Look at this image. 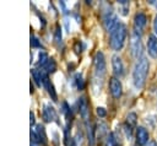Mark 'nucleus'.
<instances>
[{"mask_svg":"<svg viewBox=\"0 0 157 146\" xmlns=\"http://www.w3.org/2000/svg\"><path fill=\"white\" fill-rule=\"evenodd\" d=\"M148 139H150L148 131L144 126L136 128V142H137V145H140V146L146 145L148 142Z\"/></svg>","mask_w":157,"mask_h":146,"instance_id":"obj_12","label":"nucleus"},{"mask_svg":"<svg viewBox=\"0 0 157 146\" xmlns=\"http://www.w3.org/2000/svg\"><path fill=\"white\" fill-rule=\"evenodd\" d=\"M96 113H97V115H98L99 118H104V117L107 115V110H105L103 107H97V108H96Z\"/></svg>","mask_w":157,"mask_h":146,"instance_id":"obj_23","label":"nucleus"},{"mask_svg":"<svg viewBox=\"0 0 157 146\" xmlns=\"http://www.w3.org/2000/svg\"><path fill=\"white\" fill-rule=\"evenodd\" d=\"M153 29H155V32H156V34H157V15H156L155 21H153Z\"/></svg>","mask_w":157,"mask_h":146,"instance_id":"obj_26","label":"nucleus"},{"mask_svg":"<svg viewBox=\"0 0 157 146\" xmlns=\"http://www.w3.org/2000/svg\"><path fill=\"white\" fill-rule=\"evenodd\" d=\"M148 69H150V64L148 60L145 56H141L140 59H137L134 70H132V81L136 88H142L146 79H147V74H148Z\"/></svg>","mask_w":157,"mask_h":146,"instance_id":"obj_1","label":"nucleus"},{"mask_svg":"<svg viewBox=\"0 0 157 146\" xmlns=\"http://www.w3.org/2000/svg\"><path fill=\"white\" fill-rule=\"evenodd\" d=\"M54 39H55V42H56V43H61V32H60V27H56Z\"/></svg>","mask_w":157,"mask_h":146,"instance_id":"obj_24","label":"nucleus"},{"mask_svg":"<svg viewBox=\"0 0 157 146\" xmlns=\"http://www.w3.org/2000/svg\"><path fill=\"white\" fill-rule=\"evenodd\" d=\"M120 25V22L118 21V17L115 16V13L112 10H107L105 12H103V26L105 28V31L110 34L118 26Z\"/></svg>","mask_w":157,"mask_h":146,"instance_id":"obj_5","label":"nucleus"},{"mask_svg":"<svg viewBox=\"0 0 157 146\" xmlns=\"http://www.w3.org/2000/svg\"><path fill=\"white\" fill-rule=\"evenodd\" d=\"M136 123H137V115L135 113H129L128 117H126V123L124 125L125 131H126V135L129 137H131V135H132V128L136 126Z\"/></svg>","mask_w":157,"mask_h":146,"instance_id":"obj_10","label":"nucleus"},{"mask_svg":"<svg viewBox=\"0 0 157 146\" xmlns=\"http://www.w3.org/2000/svg\"><path fill=\"white\" fill-rule=\"evenodd\" d=\"M42 117L44 119V121H53L56 119V112L55 108L53 106H50L49 103L44 104L43 107V112H42Z\"/></svg>","mask_w":157,"mask_h":146,"instance_id":"obj_11","label":"nucleus"},{"mask_svg":"<svg viewBox=\"0 0 157 146\" xmlns=\"http://www.w3.org/2000/svg\"><path fill=\"white\" fill-rule=\"evenodd\" d=\"M29 118H31V125H33L34 124V114L32 112L29 113Z\"/></svg>","mask_w":157,"mask_h":146,"instance_id":"obj_27","label":"nucleus"},{"mask_svg":"<svg viewBox=\"0 0 157 146\" xmlns=\"http://www.w3.org/2000/svg\"><path fill=\"white\" fill-rule=\"evenodd\" d=\"M147 53L151 58L156 59L157 58V37L151 34L148 36L147 39Z\"/></svg>","mask_w":157,"mask_h":146,"instance_id":"obj_14","label":"nucleus"},{"mask_svg":"<svg viewBox=\"0 0 157 146\" xmlns=\"http://www.w3.org/2000/svg\"><path fill=\"white\" fill-rule=\"evenodd\" d=\"M109 92L114 98H119L121 96L123 92V87H121V82L119 81V79L117 77H112L109 80Z\"/></svg>","mask_w":157,"mask_h":146,"instance_id":"obj_8","label":"nucleus"},{"mask_svg":"<svg viewBox=\"0 0 157 146\" xmlns=\"http://www.w3.org/2000/svg\"><path fill=\"white\" fill-rule=\"evenodd\" d=\"M44 75H45V72H43L42 70H38V69H33V70H32L33 80H34V82H36L38 86H43V79H44Z\"/></svg>","mask_w":157,"mask_h":146,"instance_id":"obj_16","label":"nucleus"},{"mask_svg":"<svg viewBox=\"0 0 157 146\" xmlns=\"http://www.w3.org/2000/svg\"><path fill=\"white\" fill-rule=\"evenodd\" d=\"M44 69L48 71V72H54L55 71V69H56V64H55V61H54V59H49V61L47 63V65L44 66Z\"/></svg>","mask_w":157,"mask_h":146,"instance_id":"obj_21","label":"nucleus"},{"mask_svg":"<svg viewBox=\"0 0 157 146\" xmlns=\"http://www.w3.org/2000/svg\"><path fill=\"white\" fill-rule=\"evenodd\" d=\"M45 145H47V136H45L44 126L42 124H38L31 131V146H45Z\"/></svg>","mask_w":157,"mask_h":146,"instance_id":"obj_4","label":"nucleus"},{"mask_svg":"<svg viewBox=\"0 0 157 146\" xmlns=\"http://www.w3.org/2000/svg\"><path fill=\"white\" fill-rule=\"evenodd\" d=\"M75 83H76V87H77L78 90H83V87H85V81H83L81 74H76V75H75Z\"/></svg>","mask_w":157,"mask_h":146,"instance_id":"obj_20","label":"nucleus"},{"mask_svg":"<svg viewBox=\"0 0 157 146\" xmlns=\"http://www.w3.org/2000/svg\"><path fill=\"white\" fill-rule=\"evenodd\" d=\"M146 146H157V144H156L153 140H151V141H148V144H147Z\"/></svg>","mask_w":157,"mask_h":146,"instance_id":"obj_28","label":"nucleus"},{"mask_svg":"<svg viewBox=\"0 0 157 146\" xmlns=\"http://www.w3.org/2000/svg\"><path fill=\"white\" fill-rule=\"evenodd\" d=\"M75 52H76V53H81V52H82V43H81V42H76Z\"/></svg>","mask_w":157,"mask_h":146,"instance_id":"obj_25","label":"nucleus"},{"mask_svg":"<svg viewBox=\"0 0 157 146\" xmlns=\"http://www.w3.org/2000/svg\"><path fill=\"white\" fill-rule=\"evenodd\" d=\"M93 67H94V80L96 81H103V77L105 75V59L102 52H97L93 60Z\"/></svg>","mask_w":157,"mask_h":146,"instance_id":"obj_3","label":"nucleus"},{"mask_svg":"<svg viewBox=\"0 0 157 146\" xmlns=\"http://www.w3.org/2000/svg\"><path fill=\"white\" fill-rule=\"evenodd\" d=\"M70 146H76V142H75V140H74V139L70 141Z\"/></svg>","mask_w":157,"mask_h":146,"instance_id":"obj_29","label":"nucleus"},{"mask_svg":"<svg viewBox=\"0 0 157 146\" xmlns=\"http://www.w3.org/2000/svg\"><path fill=\"white\" fill-rule=\"evenodd\" d=\"M107 146H120V144H119L118 139L115 137L114 133H110L108 135V137H107Z\"/></svg>","mask_w":157,"mask_h":146,"instance_id":"obj_19","label":"nucleus"},{"mask_svg":"<svg viewBox=\"0 0 157 146\" xmlns=\"http://www.w3.org/2000/svg\"><path fill=\"white\" fill-rule=\"evenodd\" d=\"M31 47L32 48H43L40 40L36 36H31Z\"/></svg>","mask_w":157,"mask_h":146,"instance_id":"obj_22","label":"nucleus"},{"mask_svg":"<svg viewBox=\"0 0 157 146\" xmlns=\"http://www.w3.org/2000/svg\"><path fill=\"white\" fill-rule=\"evenodd\" d=\"M146 23H147V17L144 12H139L135 15L134 17V32L136 34H140L144 32V28L146 27Z\"/></svg>","mask_w":157,"mask_h":146,"instance_id":"obj_7","label":"nucleus"},{"mask_svg":"<svg viewBox=\"0 0 157 146\" xmlns=\"http://www.w3.org/2000/svg\"><path fill=\"white\" fill-rule=\"evenodd\" d=\"M49 59L50 58L48 56V54L45 52H39V55H38V65L40 67H44L47 65V63L49 61Z\"/></svg>","mask_w":157,"mask_h":146,"instance_id":"obj_18","label":"nucleus"},{"mask_svg":"<svg viewBox=\"0 0 157 146\" xmlns=\"http://www.w3.org/2000/svg\"><path fill=\"white\" fill-rule=\"evenodd\" d=\"M87 129V141H88V146H94L96 144V136H94V129L91 124H87L86 126Z\"/></svg>","mask_w":157,"mask_h":146,"instance_id":"obj_17","label":"nucleus"},{"mask_svg":"<svg viewBox=\"0 0 157 146\" xmlns=\"http://www.w3.org/2000/svg\"><path fill=\"white\" fill-rule=\"evenodd\" d=\"M43 87H44V88L47 90V92L50 94V97L53 98V101H56V92H55L54 86H53V83L50 82V80H49V77H48L47 74L44 75V79H43Z\"/></svg>","mask_w":157,"mask_h":146,"instance_id":"obj_15","label":"nucleus"},{"mask_svg":"<svg viewBox=\"0 0 157 146\" xmlns=\"http://www.w3.org/2000/svg\"><path fill=\"white\" fill-rule=\"evenodd\" d=\"M128 36V29L124 23H120L110 34H109V45L113 50H120L124 47L125 39Z\"/></svg>","mask_w":157,"mask_h":146,"instance_id":"obj_2","label":"nucleus"},{"mask_svg":"<svg viewBox=\"0 0 157 146\" xmlns=\"http://www.w3.org/2000/svg\"><path fill=\"white\" fill-rule=\"evenodd\" d=\"M130 50L134 58L140 59L142 55V43H141V36L136 34L135 32L131 34V40H130Z\"/></svg>","mask_w":157,"mask_h":146,"instance_id":"obj_6","label":"nucleus"},{"mask_svg":"<svg viewBox=\"0 0 157 146\" xmlns=\"http://www.w3.org/2000/svg\"><path fill=\"white\" fill-rule=\"evenodd\" d=\"M112 67H113V72L115 76H123L124 75V64H123V60L119 55L112 56Z\"/></svg>","mask_w":157,"mask_h":146,"instance_id":"obj_9","label":"nucleus"},{"mask_svg":"<svg viewBox=\"0 0 157 146\" xmlns=\"http://www.w3.org/2000/svg\"><path fill=\"white\" fill-rule=\"evenodd\" d=\"M78 113L82 117V119L87 120L90 118V104L86 99V97H81L78 99Z\"/></svg>","mask_w":157,"mask_h":146,"instance_id":"obj_13","label":"nucleus"}]
</instances>
